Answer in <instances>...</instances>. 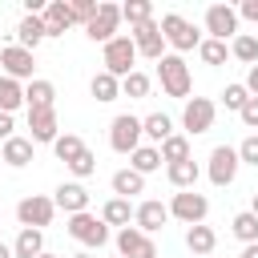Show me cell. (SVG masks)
Here are the masks:
<instances>
[{
	"label": "cell",
	"instance_id": "cell-1",
	"mask_svg": "<svg viewBox=\"0 0 258 258\" xmlns=\"http://www.w3.org/2000/svg\"><path fill=\"white\" fill-rule=\"evenodd\" d=\"M157 81H161V93H165V97L189 101L194 77H189V64H185V56H177V52H165V56L157 60Z\"/></svg>",
	"mask_w": 258,
	"mask_h": 258
},
{
	"label": "cell",
	"instance_id": "cell-2",
	"mask_svg": "<svg viewBox=\"0 0 258 258\" xmlns=\"http://www.w3.org/2000/svg\"><path fill=\"white\" fill-rule=\"evenodd\" d=\"M157 24H161V36H165V44H169L177 56H181V52H194V48L202 44V32H198V28H194V24H189L181 12H165Z\"/></svg>",
	"mask_w": 258,
	"mask_h": 258
},
{
	"label": "cell",
	"instance_id": "cell-3",
	"mask_svg": "<svg viewBox=\"0 0 258 258\" xmlns=\"http://www.w3.org/2000/svg\"><path fill=\"white\" fill-rule=\"evenodd\" d=\"M52 214H56V206H52V198H44V194H28V198L16 202V222H20V230H44V226L52 222Z\"/></svg>",
	"mask_w": 258,
	"mask_h": 258
},
{
	"label": "cell",
	"instance_id": "cell-4",
	"mask_svg": "<svg viewBox=\"0 0 258 258\" xmlns=\"http://www.w3.org/2000/svg\"><path fill=\"white\" fill-rule=\"evenodd\" d=\"M206 214H210V202H206V194H198V189H177L173 202H169V218H177V222H185V226H202Z\"/></svg>",
	"mask_w": 258,
	"mask_h": 258
},
{
	"label": "cell",
	"instance_id": "cell-5",
	"mask_svg": "<svg viewBox=\"0 0 258 258\" xmlns=\"http://www.w3.org/2000/svg\"><path fill=\"white\" fill-rule=\"evenodd\" d=\"M69 238H77L81 246H89V250H101L105 242H109V226L97 218V214H73L69 218Z\"/></svg>",
	"mask_w": 258,
	"mask_h": 258
},
{
	"label": "cell",
	"instance_id": "cell-6",
	"mask_svg": "<svg viewBox=\"0 0 258 258\" xmlns=\"http://www.w3.org/2000/svg\"><path fill=\"white\" fill-rule=\"evenodd\" d=\"M141 141H145V137H141V117H133V113H117L113 125H109V145H113L117 153L129 157Z\"/></svg>",
	"mask_w": 258,
	"mask_h": 258
},
{
	"label": "cell",
	"instance_id": "cell-7",
	"mask_svg": "<svg viewBox=\"0 0 258 258\" xmlns=\"http://www.w3.org/2000/svg\"><path fill=\"white\" fill-rule=\"evenodd\" d=\"M133 60H137V48H133V40L117 32V36L105 44V73L121 81V77H129V73H133Z\"/></svg>",
	"mask_w": 258,
	"mask_h": 258
},
{
	"label": "cell",
	"instance_id": "cell-8",
	"mask_svg": "<svg viewBox=\"0 0 258 258\" xmlns=\"http://www.w3.org/2000/svg\"><path fill=\"white\" fill-rule=\"evenodd\" d=\"M214 117H218V105H214L210 97H189L185 109H181V129H185L189 137H198V133L214 129Z\"/></svg>",
	"mask_w": 258,
	"mask_h": 258
},
{
	"label": "cell",
	"instance_id": "cell-9",
	"mask_svg": "<svg viewBox=\"0 0 258 258\" xmlns=\"http://www.w3.org/2000/svg\"><path fill=\"white\" fill-rule=\"evenodd\" d=\"M238 149L234 145H214L210 149V165H206V173H210V181L222 189V185H234V177H238Z\"/></svg>",
	"mask_w": 258,
	"mask_h": 258
},
{
	"label": "cell",
	"instance_id": "cell-10",
	"mask_svg": "<svg viewBox=\"0 0 258 258\" xmlns=\"http://www.w3.org/2000/svg\"><path fill=\"white\" fill-rule=\"evenodd\" d=\"M129 40H133L137 56H149V60H161L165 56V36H161V24L157 20H145V24L129 28Z\"/></svg>",
	"mask_w": 258,
	"mask_h": 258
},
{
	"label": "cell",
	"instance_id": "cell-11",
	"mask_svg": "<svg viewBox=\"0 0 258 258\" xmlns=\"http://www.w3.org/2000/svg\"><path fill=\"white\" fill-rule=\"evenodd\" d=\"M117 24H121V4H101L97 16L85 24V36L97 40V44H109L117 36Z\"/></svg>",
	"mask_w": 258,
	"mask_h": 258
},
{
	"label": "cell",
	"instance_id": "cell-12",
	"mask_svg": "<svg viewBox=\"0 0 258 258\" xmlns=\"http://www.w3.org/2000/svg\"><path fill=\"white\" fill-rule=\"evenodd\" d=\"M32 69H36V60H32V52H28V48H20V44L0 48V77H12V81H32Z\"/></svg>",
	"mask_w": 258,
	"mask_h": 258
},
{
	"label": "cell",
	"instance_id": "cell-13",
	"mask_svg": "<svg viewBox=\"0 0 258 258\" xmlns=\"http://www.w3.org/2000/svg\"><path fill=\"white\" fill-rule=\"evenodd\" d=\"M117 254L121 258H157V242L149 234H141L137 226L117 230Z\"/></svg>",
	"mask_w": 258,
	"mask_h": 258
},
{
	"label": "cell",
	"instance_id": "cell-14",
	"mask_svg": "<svg viewBox=\"0 0 258 258\" xmlns=\"http://www.w3.org/2000/svg\"><path fill=\"white\" fill-rule=\"evenodd\" d=\"M206 32H210V40L238 36V8H230V4H210V8H206Z\"/></svg>",
	"mask_w": 258,
	"mask_h": 258
},
{
	"label": "cell",
	"instance_id": "cell-15",
	"mask_svg": "<svg viewBox=\"0 0 258 258\" xmlns=\"http://www.w3.org/2000/svg\"><path fill=\"white\" fill-rule=\"evenodd\" d=\"M60 137V125H56V109H28V141L32 145H52Z\"/></svg>",
	"mask_w": 258,
	"mask_h": 258
},
{
	"label": "cell",
	"instance_id": "cell-16",
	"mask_svg": "<svg viewBox=\"0 0 258 258\" xmlns=\"http://www.w3.org/2000/svg\"><path fill=\"white\" fill-rule=\"evenodd\" d=\"M169 222V206H161L157 198H149V202H141V206H133V226L141 230V234H157L161 226Z\"/></svg>",
	"mask_w": 258,
	"mask_h": 258
},
{
	"label": "cell",
	"instance_id": "cell-17",
	"mask_svg": "<svg viewBox=\"0 0 258 258\" xmlns=\"http://www.w3.org/2000/svg\"><path fill=\"white\" fill-rule=\"evenodd\" d=\"M40 20H44V36H64V32L77 24V16H73L69 0H48V4H44V12H40Z\"/></svg>",
	"mask_w": 258,
	"mask_h": 258
},
{
	"label": "cell",
	"instance_id": "cell-18",
	"mask_svg": "<svg viewBox=\"0 0 258 258\" xmlns=\"http://www.w3.org/2000/svg\"><path fill=\"white\" fill-rule=\"evenodd\" d=\"M52 206L64 210L69 218H73V214H85V210H89V189H85L81 181H60L56 194H52Z\"/></svg>",
	"mask_w": 258,
	"mask_h": 258
},
{
	"label": "cell",
	"instance_id": "cell-19",
	"mask_svg": "<svg viewBox=\"0 0 258 258\" xmlns=\"http://www.w3.org/2000/svg\"><path fill=\"white\" fill-rule=\"evenodd\" d=\"M24 105L28 109H56V85L44 77H32L24 85Z\"/></svg>",
	"mask_w": 258,
	"mask_h": 258
},
{
	"label": "cell",
	"instance_id": "cell-20",
	"mask_svg": "<svg viewBox=\"0 0 258 258\" xmlns=\"http://www.w3.org/2000/svg\"><path fill=\"white\" fill-rule=\"evenodd\" d=\"M0 161H4V165H12V169H24V165L32 161V141H28V137H20V133H16V137H8V141L0 145Z\"/></svg>",
	"mask_w": 258,
	"mask_h": 258
},
{
	"label": "cell",
	"instance_id": "cell-21",
	"mask_svg": "<svg viewBox=\"0 0 258 258\" xmlns=\"http://www.w3.org/2000/svg\"><path fill=\"white\" fill-rule=\"evenodd\" d=\"M165 177H169L173 189H194L198 177H202V165H198L194 157H189V161H173V165H165Z\"/></svg>",
	"mask_w": 258,
	"mask_h": 258
},
{
	"label": "cell",
	"instance_id": "cell-22",
	"mask_svg": "<svg viewBox=\"0 0 258 258\" xmlns=\"http://www.w3.org/2000/svg\"><path fill=\"white\" fill-rule=\"evenodd\" d=\"M40 40H44V20H40V16H28V12H24V16H20V24H16V44L32 52V48H36Z\"/></svg>",
	"mask_w": 258,
	"mask_h": 258
},
{
	"label": "cell",
	"instance_id": "cell-23",
	"mask_svg": "<svg viewBox=\"0 0 258 258\" xmlns=\"http://www.w3.org/2000/svg\"><path fill=\"white\" fill-rule=\"evenodd\" d=\"M185 246H189L194 258H206V254L218 246V234H214L206 222H202V226H189V230H185Z\"/></svg>",
	"mask_w": 258,
	"mask_h": 258
},
{
	"label": "cell",
	"instance_id": "cell-24",
	"mask_svg": "<svg viewBox=\"0 0 258 258\" xmlns=\"http://www.w3.org/2000/svg\"><path fill=\"white\" fill-rule=\"evenodd\" d=\"M44 254V230H20L12 242V258H40Z\"/></svg>",
	"mask_w": 258,
	"mask_h": 258
},
{
	"label": "cell",
	"instance_id": "cell-25",
	"mask_svg": "<svg viewBox=\"0 0 258 258\" xmlns=\"http://www.w3.org/2000/svg\"><path fill=\"white\" fill-rule=\"evenodd\" d=\"M109 185H113V198H125V202H129L133 194H145V177L133 173V169H117Z\"/></svg>",
	"mask_w": 258,
	"mask_h": 258
},
{
	"label": "cell",
	"instance_id": "cell-26",
	"mask_svg": "<svg viewBox=\"0 0 258 258\" xmlns=\"http://www.w3.org/2000/svg\"><path fill=\"white\" fill-rule=\"evenodd\" d=\"M141 137L161 145L165 137H173V121H169L165 113H149V117H141Z\"/></svg>",
	"mask_w": 258,
	"mask_h": 258
},
{
	"label": "cell",
	"instance_id": "cell-27",
	"mask_svg": "<svg viewBox=\"0 0 258 258\" xmlns=\"http://www.w3.org/2000/svg\"><path fill=\"white\" fill-rule=\"evenodd\" d=\"M129 169L133 173H153V169H161V153H157V145H137L133 153H129Z\"/></svg>",
	"mask_w": 258,
	"mask_h": 258
},
{
	"label": "cell",
	"instance_id": "cell-28",
	"mask_svg": "<svg viewBox=\"0 0 258 258\" xmlns=\"http://www.w3.org/2000/svg\"><path fill=\"white\" fill-rule=\"evenodd\" d=\"M101 222H105V226H121V230H125V226L133 222V206H129L125 198H109V202L101 206Z\"/></svg>",
	"mask_w": 258,
	"mask_h": 258
},
{
	"label": "cell",
	"instance_id": "cell-29",
	"mask_svg": "<svg viewBox=\"0 0 258 258\" xmlns=\"http://www.w3.org/2000/svg\"><path fill=\"white\" fill-rule=\"evenodd\" d=\"M89 93H93L101 105H109V101H117V97H121V81H117V77H109V73L101 69V73L89 81Z\"/></svg>",
	"mask_w": 258,
	"mask_h": 258
},
{
	"label": "cell",
	"instance_id": "cell-30",
	"mask_svg": "<svg viewBox=\"0 0 258 258\" xmlns=\"http://www.w3.org/2000/svg\"><path fill=\"white\" fill-rule=\"evenodd\" d=\"M157 153H161L165 165H173V161H189V137L173 133V137H165V141L157 145Z\"/></svg>",
	"mask_w": 258,
	"mask_h": 258
},
{
	"label": "cell",
	"instance_id": "cell-31",
	"mask_svg": "<svg viewBox=\"0 0 258 258\" xmlns=\"http://www.w3.org/2000/svg\"><path fill=\"white\" fill-rule=\"evenodd\" d=\"M230 56H234V60H242V64H258V36L238 32V36L230 40Z\"/></svg>",
	"mask_w": 258,
	"mask_h": 258
},
{
	"label": "cell",
	"instance_id": "cell-32",
	"mask_svg": "<svg viewBox=\"0 0 258 258\" xmlns=\"http://www.w3.org/2000/svg\"><path fill=\"white\" fill-rule=\"evenodd\" d=\"M24 105V85L12 77H0V113H16Z\"/></svg>",
	"mask_w": 258,
	"mask_h": 258
},
{
	"label": "cell",
	"instance_id": "cell-33",
	"mask_svg": "<svg viewBox=\"0 0 258 258\" xmlns=\"http://www.w3.org/2000/svg\"><path fill=\"white\" fill-rule=\"evenodd\" d=\"M230 234L238 238V242H258V218L250 214V210H242V214H234V222H230Z\"/></svg>",
	"mask_w": 258,
	"mask_h": 258
},
{
	"label": "cell",
	"instance_id": "cell-34",
	"mask_svg": "<svg viewBox=\"0 0 258 258\" xmlns=\"http://www.w3.org/2000/svg\"><path fill=\"white\" fill-rule=\"evenodd\" d=\"M121 20H129V28H137V24L153 20V4L149 0H125L121 4Z\"/></svg>",
	"mask_w": 258,
	"mask_h": 258
},
{
	"label": "cell",
	"instance_id": "cell-35",
	"mask_svg": "<svg viewBox=\"0 0 258 258\" xmlns=\"http://www.w3.org/2000/svg\"><path fill=\"white\" fill-rule=\"evenodd\" d=\"M149 85H153V81H149L145 73H137V69H133L129 77H121V97H129V101H141V97H149Z\"/></svg>",
	"mask_w": 258,
	"mask_h": 258
},
{
	"label": "cell",
	"instance_id": "cell-36",
	"mask_svg": "<svg viewBox=\"0 0 258 258\" xmlns=\"http://www.w3.org/2000/svg\"><path fill=\"white\" fill-rule=\"evenodd\" d=\"M198 56H202L206 64H226V56H230V44H226V40H210V36H202V44H198Z\"/></svg>",
	"mask_w": 258,
	"mask_h": 258
},
{
	"label": "cell",
	"instance_id": "cell-37",
	"mask_svg": "<svg viewBox=\"0 0 258 258\" xmlns=\"http://www.w3.org/2000/svg\"><path fill=\"white\" fill-rule=\"evenodd\" d=\"M81 149H85V141H81L77 133H60V137L52 141V153H56V161H64V165H69Z\"/></svg>",
	"mask_w": 258,
	"mask_h": 258
},
{
	"label": "cell",
	"instance_id": "cell-38",
	"mask_svg": "<svg viewBox=\"0 0 258 258\" xmlns=\"http://www.w3.org/2000/svg\"><path fill=\"white\" fill-rule=\"evenodd\" d=\"M246 101H250V93H246V85H238V81H234V85H226V89H222V105H226V109H234V113H242V105H246Z\"/></svg>",
	"mask_w": 258,
	"mask_h": 258
},
{
	"label": "cell",
	"instance_id": "cell-39",
	"mask_svg": "<svg viewBox=\"0 0 258 258\" xmlns=\"http://www.w3.org/2000/svg\"><path fill=\"white\" fill-rule=\"evenodd\" d=\"M93 169H97V153H93V149H81V153L69 161V173H73V177H89Z\"/></svg>",
	"mask_w": 258,
	"mask_h": 258
},
{
	"label": "cell",
	"instance_id": "cell-40",
	"mask_svg": "<svg viewBox=\"0 0 258 258\" xmlns=\"http://www.w3.org/2000/svg\"><path fill=\"white\" fill-rule=\"evenodd\" d=\"M69 8H73V16H77V24H89L101 4H97V0H69Z\"/></svg>",
	"mask_w": 258,
	"mask_h": 258
},
{
	"label": "cell",
	"instance_id": "cell-41",
	"mask_svg": "<svg viewBox=\"0 0 258 258\" xmlns=\"http://www.w3.org/2000/svg\"><path fill=\"white\" fill-rule=\"evenodd\" d=\"M238 161H242V165H258V133H250V137L238 145Z\"/></svg>",
	"mask_w": 258,
	"mask_h": 258
},
{
	"label": "cell",
	"instance_id": "cell-42",
	"mask_svg": "<svg viewBox=\"0 0 258 258\" xmlns=\"http://www.w3.org/2000/svg\"><path fill=\"white\" fill-rule=\"evenodd\" d=\"M238 117H242V125H246V129H258V97H250V101L242 105V113H238Z\"/></svg>",
	"mask_w": 258,
	"mask_h": 258
},
{
	"label": "cell",
	"instance_id": "cell-43",
	"mask_svg": "<svg viewBox=\"0 0 258 258\" xmlns=\"http://www.w3.org/2000/svg\"><path fill=\"white\" fill-rule=\"evenodd\" d=\"M8 137H16V117H12V113H0V145H4Z\"/></svg>",
	"mask_w": 258,
	"mask_h": 258
},
{
	"label": "cell",
	"instance_id": "cell-44",
	"mask_svg": "<svg viewBox=\"0 0 258 258\" xmlns=\"http://www.w3.org/2000/svg\"><path fill=\"white\" fill-rule=\"evenodd\" d=\"M242 85H246V93H250V97H258V64H250V69H246V81H242Z\"/></svg>",
	"mask_w": 258,
	"mask_h": 258
},
{
	"label": "cell",
	"instance_id": "cell-45",
	"mask_svg": "<svg viewBox=\"0 0 258 258\" xmlns=\"http://www.w3.org/2000/svg\"><path fill=\"white\" fill-rule=\"evenodd\" d=\"M238 16H246V20H254V24H258V0H242Z\"/></svg>",
	"mask_w": 258,
	"mask_h": 258
},
{
	"label": "cell",
	"instance_id": "cell-46",
	"mask_svg": "<svg viewBox=\"0 0 258 258\" xmlns=\"http://www.w3.org/2000/svg\"><path fill=\"white\" fill-rule=\"evenodd\" d=\"M242 254H246V258H258V242H250V246H246Z\"/></svg>",
	"mask_w": 258,
	"mask_h": 258
},
{
	"label": "cell",
	"instance_id": "cell-47",
	"mask_svg": "<svg viewBox=\"0 0 258 258\" xmlns=\"http://www.w3.org/2000/svg\"><path fill=\"white\" fill-rule=\"evenodd\" d=\"M250 214L258 218V189H254V198H250Z\"/></svg>",
	"mask_w": 258,
	"mask_h": 258
},
{
	"label": "cell",
	"instance_id": "cell-48",
	"mask_svg": "<svg viewBox=\"0 0 258 258\" xmlns=\"http://www.w3.org/2000/svg\"><path fill=\"white\" fill-rule=\"evenodd\" d=\"M0 258H12V246H4V242H0Z\"/></svg>",
	"mask_w": 258,
	"mask_h": 258
},
{
	"label": "cell",
	"instance_id": "cell-49",
	"mask_svg": "<svg viewBox=\"0 0 258 258\" xmlns=\"http://www.w3.org/2000/svg\"><path fill=\"white\" fill-rule=\"evenodd\" d=\"M69 258H93V254H85V250H81V254H69Z\"/></svg>",
	"mask_w": 258,
	"mask_h": 258
},
{
	"label": "cell",
	"instance_id": "cell-50",
	"mask_svg": "<svg viewBox=\"0 0 258 258\" xmlns=\"http://www.w3.org/2000/svg\"><path fill=\"white\" fill-rule=\"evenodd\" d=\"M40 258H56V254H48V250H44V254H40Z\"/></svg>",
	"mask_w": 258,
	"mask_h": 258
},
{
	"label": "cell",
	"instance_id": "cell-51",
	"mask_svg": "<svg viewBox=\"0 0 258 258\" xmlns=\"http://www.w3.org/2000/svg\"><path fill=\"white\" fill-rule=\"evenodd\" d=\"M238 258H246V254H238Z\"/></svg>",
	"mask_w": 258,
	"mask_h": 258
},
{
	"label": "cell",
	"instance_id": "cell-52",
	"mask_svg": "<svg viewBox=\"0 0 258 258\" xmlns=\"http://www.w3.org/2000/svg\"><path fill=\"white\" fill-rule=\"evenodd\" d=\"M113 258H121V254H113Z\"/></svg>",
	"mask_w": 258,
	"mask_h": 258
}]
</instances>
